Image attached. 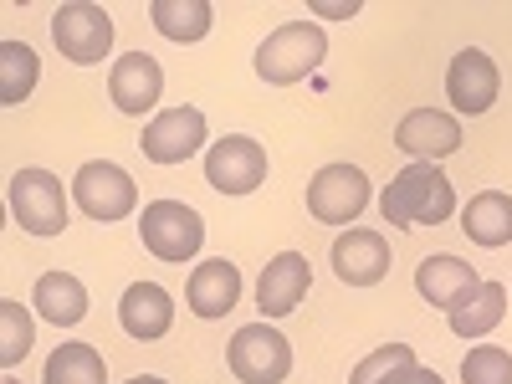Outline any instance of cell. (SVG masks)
Masks as SVG:
<instances>
[{"label": "cell", "instance_id": "cell-1", "mask_svg": "<svg viewBox=\"0 0 512 384\" xmlns=\"http://www.w3.org/2000/svg\"><path fill=\"white\" fill-rule=\"evenodd\" d=\"M379 210L390 226H441L456 216V190L451 180L441 175V164H425V159H410L400 175L384 185L379 195Z\"/></svg>", "mask_w": 512, "mask_h": 384}, {"label": "cell", "instance_id": "cell-2", "mask_svg": "<svg viewBox=\"0 0 512 384\" xmlns=\"http://www.w3.org/2000/svg\"><path fill=\"white\" fill-rule=\"evenodd\" d=\"M328 57V36L313 21H287L277 26L262 47H256V77L272 82V88H292L308 72H318Z\"/></svg>", "mask_w": 512, "mask_h": 384}, {"label": "cell", "instance_id": "cell-3", "mask_svg": "<svg viewBox=\"0 0 512 384\" xmlns=\"http://www.w3.org/2000/svg\"><path fill=\"white\" fill-rule=\"evenodd\" d=\"M139 236H144V251L154 256V262L185 267V262H195V251L205 241V221L185 200H154L139 216Z\"/></svg>", "mask_w": 512, "mask_h": 384}, {"label": "cell", "instance_id": "cell-4", "mask_svg": "<svg viewBox=\"0 0 512 384\" xmlns=\"http://www.w3.org/2000/svg\"><path fill=\"white\" fill-rule=\"evenodd\" d=\"M11 216L26 236H62L67 231V190L52 169H16L11 175Z\"/></svg>", "mask_w": 512, "mask_h": 384}, {"label": "cell", "instance_id": "cell-5", "mask_svg": "<svg viewBox=\"0 0 512 384\" xmlns=\"http://www.w3.org/2000/svg\"><path fill=\"white\" fill-rule=\"evenodd\" d=\"M52 41L57 52L77 67H98L113 52V16L93 0H72V6L52 11Z\"/></svg>", "mask_w": 512, "mask_h": 384}, {"label": "cell", "instance_id": "cell-6", "mask_svg": "<svg viewBox=\"0 0 512 384\" xmlns=\"http://www.w3.org/2000/svg\"><path fill=\"white\" fill-rule=\"evenodd\" d=\"M226 364L241 384H282L292 374V344L262 318V323L236 328L231 349H226Z\"/></svg>", "mask_w": 512, "mask_h": 384}, {"label": "cell", "instance_id": "cell-7", "mask_svg": "<svg viewBox=\"0 0 512 384\" xmlns=\"http://www.w3.org/2000/svg\"><path fill=\"white\" fill-rule=\"evenodd\" d=\"M72 200L82 205V216H88V221L113 226L123 216H134L139 185L128 180V169H118L108 159H88V164L77 169V180H72Z\"/></svg>", "mask_w": 512, "mask_h": 384}, {"label": "cell", "instance_id": "cell-8", "mask_svg": "<svg viewBox=\"0 0 512 384\" xmlns=\"http://www.w3.org/2000/svg\"><path fill=\"white\" fill-rule=\"evenodd\" d=\"M369 205V175L359 164H323L308 180V216L323 226H349Z\"/></svg>", "mask_w": 512, "mask_h": 384}, {"label": "cell", "instance_id": "cell-9", "mask_svg": "<svg viewBox=\"0 0 512 384\" xmlns=\"http://www.w3.org/2000/svg\"><path fill=\"white\" fill-rule=\"evenodd\" d=\"M205 180L210 190H221V195H251V190H262L267 180V149L246 139V134H226L205 149Z\"/></svg>", "mask_w": 512, "mask_h": 384}, {"label": "cell", "instance_id": "cell-10", "mask_svg": "<svg viewBox=\"0 0 512 384\" xmlns=\"http://www.w3.org/2000/svg\"><path fill=\"white\" fill-rule=\"evenodd\" d=\"M205 139H210L205 113L180 103V108H164V113H154V118L144 123L139 149H144V159H154V164H185V159H195V154L205 149Z\"/></svg>", "mask_w": 512, "mask_h": 384}, {"label": "cell", "instance_id": "cell-11", "mask_svg": "<svg viewBox=\"0 0 512 384\" xmlns=\"http://www.w3.org/2000/svg\"><path fill=\"white\" fill-rule=\"evenodd\" d=\"M497 93H502V72H497V62L482 47H466V52L451 57V67H446V98L456 103V113L477 118V113H487L497 103Z\"/></svg>", "mask_w": 512, "mask_h": 384}, {"label": "cell", "instance_id": "cell-12", "mask_svg": "<svg viewBox=\"0 0 512 384\" xmlns=\"http://www.w3.org/2000/svg\"><path fill=\"white\" fill-rule=\"evenodd\" d=\"M108 98H113V108L128 113V118L154 113L159 98H164V72H159V62H154L149 52H128V57H118L113 72H108Z\"/></svg>", "mask_w": 512, "mask_h": 384}, {"label": "cell", "instance_id": "cell-13", "mask_svg": "<svg viewBox=\"0 0 512 384\" xmlns=\"http://www.w3.org/2000/svg\"><path fill=\"white\" fill-rule=\"evenodd\" d=\"M333 272L349 287H379L390 277V241L369 226H349L333 241Z\"/></svg>", "mask_w": 512, "mask_h": 384}, {"label": "cell", "instance_id": "cell-14", "mask_svg": "<svg viewBox=\"0 0 512 384\" xmlns=\"http://www.w3.org/2000/svg\"><path fill=\"white\" fill-rule=\"evenodd\" d=\"M308 282H313V267H308L303 251L272 256V262L262 267V277H256V308H262V318L297 313V303L308 297Z\"/></svg>", "mask_w": 512, "mask_h": 384}, {"label": "cell", "instance_id": "cell-15", "mask_svg": "<svg viewBox=\"0 0 512 384\" xmlns=\"http://www.w3.org/2000/svg\"><path fill=\"white\" fill-rule=\"evenodd\" d=\"M395 149H405L410 159L436 164V159L461 149V123L451 113H441V108H410L395 123Z\"/></svg>", "mask_w": 512, "mask_h": 384}, {"label": "cell", "instance_id": "cell-16", "mask_svg": "<svg viewBox=\"0 0 512 384\" xmlns=\"http://www.w3.org/2000/svg\"><path fill=\"white\" fill-rule=\"evenodd\" d=\"M118 323H123L128 338L154 344V338H164L169 328H175V297H169L159 282H134L118 303Z\"/></svg>", "mask_w": 512, "mask_h": 384}, {"label": "cell", "instance_id": "cell-17", "mask_svg": "<svg viewBox=\"0 0 512 384\" xmlns=\"http://www.w3.org/2000/svg\"><path fill=\"white\" fill-rule=\"evenodd\" d=\"M236 303H241V272H236V262L216 256V262H200V267L190 272L185 308H190L195 318H226Z\"/></svg>", "mask_w": 512, "mask_h": 384}, {"label": "cell", "instance_id": "cell-18", "mask_svg": "<svg viewBox=\"0 0 512 384\" xmlns=\"http://www.w3.org/2000/svg\"><path fill=\"white\" fill-rule=\"evenodd\" d=\"M482 277H477V267L472 262H461V256H425V262L415 267V287H420V297L431 308H441V313H451V308H461L466 303V292H472Z\"/></svg>", "mask_w": 512, "mask_h": 384}, {"label": "cell", "instance_id": "cell-19", "mask_svg": "<svg viewBox=\"0 0 512 384\" xmlns=\"http://www.w3.org/2000/svg\"><path fill=\"white\" fill-rule=\"evenodd\" d=\"M31 303H36V313L47 323L77 328L82 318H88V287H82L72 272H41L36 287H31Z\"/></svg>", "mask_w": 512, "mask_h": 384}, {"label": "cell", "instance_id": "cell-20", "mask_svg": "<svg viewBox=\"0 0 512 384\" xmlns=\"http://www.w3.org/2000/svg\"><path fill=\"white\" fill-rule=\"evenodd\" d=\"M461 231L472 236V246H487V251L507 246L512 241V195L507 190L472 195V200H466V210H461Z\"/></svg>", "mask_w": 512, "mask_h": 384}, {"label": "cell", "instance_id": "cell-21", "mask_svg": "<svg viewBox=\"0 0 512 384\" xmlns=\"http://www.w3.org/2000/svg\"><path fill=\"white\" fill-rule=\"evenodd\" d=\"M456 338H487L502 318H507V287L502 282H477L466 292V303L446 313Z\"/></svg>", "mask_w": 512, "mask_h": 384}, {"label": "cell", "instance_id": "cell-22", "mask_svg": "<svg viewBox=\"0 0 512 384\" xmlns=\"http://www.w3.org/2000/svg\"><path fill=\"white\" fill-rule=\"evenodd\" d=\"M149 21H154L159 36H169V41L185 47V41L210 36V26H216V6H210V0H154Z\"/></svg>", "mask_w": 512, "mask_h": 384}, {"label": "cell", "instance_id": "cell-23", "mask_svg": "<svg viewBox=\"0 0 512 384\" xmlns=\"http://www.w3.org/2000/svg\"><path fill=\"white\" fill-rule=\"evenodd\" d=\"M41 77V57L26 47V41H0V103L16 108L36 93Z\"/></svg>", "mask_w": 512, "mask_h": 384}, {"label": "cell", "instance_id": "cell-24", "mask_svg": "<svg viewBox=\"0 0 512 384\" xmlns=\"http://www.w3.org/2000/svg\"><path fill=\"white\" fill-rule=\"evenodd\" d=\"M41 384H108V364L93 344H62L47 359V374Z\"/></svg>", "mask_w": 512, "mask_h": 384}, {"label": "cell", "instance_id": "cell-25", "mask_svg": "<svg viewBox=\"0 0 512 384\" xmlns=\"http://www.w3.org/2000/svg\"><path fill=\"white\" fill-rule=\"evenodd\" d=\"M31 354V313L16 297H0V364L16 369Z\"/></svg>", "mask_w": 512, "mask_h": 384}, {"label": "cell", "instance_id": "cell-26", "mask_svg": "<svg viewBox=\"0 0 512 384\" xmlns=\"http://www.w3.org/2000/svg\"><path fill=\"white\" fill-rule=\"evenodd\" d=\"M461 384H512V354L497 344H477L461 359Z\"/></svg>", "mask_w": 512, "mask_h": 384}, {"label": "cell", "instance_id": "cell-27", "mask_svg": "<svg viewBox=\"0 0 512 384\" xmlns=\"http://www.w3.org/2000/svg\"><path fill=\"white\" fill-rule=\"evenodd\" d=\"M405 364H415V349H410V344H384V349H374L369 359L354 364L349 384H390Z\"/></svg>", "mask_w": 512, "mask_h": 384}, {"label": "cell", "instance_id": "cell-28", "mask_svg": "<svg viewBox=\"0 0 512 384\" xmlns=\"http://www.w3.org/2000/svg\"><path fill=\"white\" fill-rule=\"evenodd\" d=\"M359 11H364L359 0H308V16H328V21H349Z\"/></svg>", "mask_w": 512, "mask_h": 384}, {"label": "cell", "instance_id": "cell-29", "mask_svg": "<svg viewBox=\"0 0 512 384\" xmlns=\"http://www.w3.org/2000/svg\"><path fill=\"white\" fill-rule=\"evenodd\" d=\"M390 384H446V379H441L436 369H425V364H405Z\"/></svg>", "mask_w": 512, "mask_h": 384}, {"label": "cell", "instance_id": "cell-30", "mask_svg": "<svg viewBox=\"0 0 512 384\" xmlns=\"http://www.w3.org/2000/svg\"><path fill=\"white\" fill-rule=\"evenodd\" d=\"M128 384H164V379H159V374H134Z\"/></svg>", "mask_w": 512, "mask_h": 384}]
</instances>
